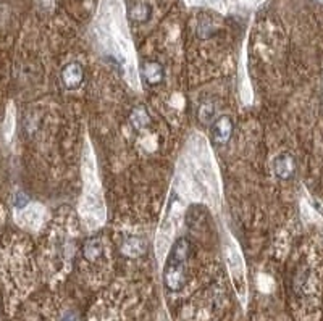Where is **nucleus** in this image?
<instances>
[{"mask_svg":"<svg viewBox=\"0 0 323 321\" xmlns=\"http://www.w3.org/2000/svg\"><path fill=\"white\" fill-rule=\"evenodd\" d=\"M273 171L278 179L291 181L296 176V158L289 152H281L273 160Z\"/></svg>","mask_w":323,"mask_h":321,"instance_id":"4","label":"nucleus"},{"mask_svg":"<svg viewBox=\"0 0 323 321\" xmlns=\"http://www.w3.org/2000/svg\"><path fill=\"white\" fill-rule=\"evenodd\" d=\"M315 2H317V4H323V0H315Z\"/></svg>","mask_w":323,"mask_h":321,"instance_id":"12","label":"nucleus"},{"mask_svg":"<svg viewBox=\"0 0 323 321\" xmlns=\"http://www.w3.org/2000/svg\"><path fill=\"white\" fill-rule=\"evenodd\" d=\"M28 202H30V199H28V195L20 194L18 199H17V202H15V205H17L18 208H23L25 205H28Z\"/></svg>","mask_w":323,"mask_h":321,"instance_id":"10","label":"nucleus"},{"mask_svg":"<svg viewBox=\"0 0 323 321\" xmlns=\"http://www.w3.org/2000/svg\"><path fill=\"white\" fill-rule=\"evenodd\" d=\"M129 121H131V125H133L134 129H142L150 123V118H149V113H147V110L144 107H136L134 110L131 112Z\"/></svg>","mask_w":323,"mask_h":321,"instance_id":"8","label":"nucleus"},{"mask_svg":"<svg viewBox=\"0 0 323 321\" xmlns=\"http://www.w3.org/2000/svg\"><path fill=\"white\" fill-rule=\"evenodd\" d=\"M62 321H76V318H75L73 313H67V315L62 318Z\"/></svg>","mask_w":323,"mask_h":321,"instance_id":"11","label":"nucleus"},{"mask_svg":"<svg viewBox=\"0 0 323 321\" xmlns=\"http://www.w3.org/2000/svg\"><path fill=\"white\" fill-rule=\"evenodd\" d=\"M197 118H199L200 123H202V125H212L213 120L217 118V107H215L213 102L204 100L202 104L199 105Z\"/></svg>","mask_w":323,"mask_h":321,"instance_id":"6","label":"nucleus"},{"mask_svg":"<svg viewBox=\"0 0 323 321\" xmlns=\"http://www.w3.org/2000/svg\"><path fill=\"white\" fill-rule=\"evenodd\" d=\"M189 240L186 237H179L171 247L163 266V282L168 290L176 292L186 281V261L189 257Z\"/></svg>","mask_w":323,"mask_h":321,"instance_id":"1","label":"nucleus"},{"mask_svg":"<svg viewBox=\"0 0 323 321\" xmlns=\"http://www.w3.org/2000/svg\"><path fill=\"white\" fill-rule=\"evenodd\" d=\"M60 81L67 91H76L84 81V70L81 67V63L71 62L68 65H65L60 71Z\"/></svg>","mask_w":323,"mask_h":321,"instance_id":"3","label":"nucleus"},{"mask_svg":"<svg viewBox=\"0 0 323 321\" xmlns=\"http://www.w3.org/2000/svg\"><path fill=\"white\" fill-rule=\"evenodd\" d=\"M129 17H131L134 21H138V23H144V21L149 20L150 17V9L149 5H144V4H136L131 10H129Z\"/></svg>","mask_w":323,"mask_h":321,"instance_id":"9","label":"nucleus"},{"mask_svg":"<svg viewBox=\"0 0 323 321\" xmlns=\"http://www.w3.org/2000/svg\"><path fill=\"white\" fill-rule=\"evenodd\" d=\"M141 73H142V79H144L146 84L150 87L162 84L163 78H165V70L162 67V63L155 62V60H147L142 63Z\"/></svg>","mask_w":323,"mask_h":321,"instance_id":"5","label":"nucleus"},{"mask_svg":"<svg viewBox=\"0 0 323 321\" xmlns=\"http://www.w3.org/2000/svg\"><path fill=\"white\" fill-rule=\"evenodd\" d=\"M234 133V121L231 116L221 115L215 118L210 126V137L215 145H225L231 141Z\"/></svg>","mask_w":323,"mask_h":321,"instance_id":"2","label":"nucleus"},{"mask_svg":"<svg viewBox=\"0 0 323 321\" xmlns=\"http://www.w3.org/2000/svg\"><path fill=\"white\" fill-rule=\"evenodd\" d=\"M83 255H84L86 260L96 261L100 255H102V244H100V240L96 239V237L86 240L84 247H83Z\"/></svg>","mask_w":323,"mask_h":321,"instance_id":"7","label":"nucleus"}]
</instances>
